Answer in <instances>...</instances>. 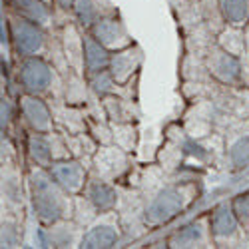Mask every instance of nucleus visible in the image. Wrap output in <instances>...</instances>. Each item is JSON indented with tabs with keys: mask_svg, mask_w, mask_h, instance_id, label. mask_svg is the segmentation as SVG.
<instances>
[{
	"mask_svg": "<svg viewBox=\"0 0 249 249\" xmlns=\"http://www.w3.org/2000/svg\"><path fill=\"white\" fill-rule=\"evenodd\" d=\"M54 6H56L58 12L70 14V10H72V6H74V0H54Z\"/></svg>",
	"mask_w": 249,
	"mask_h": 249,
	"instance_id": "nucleus-29",
	"label": "nucleus"
},
{
	"mask_svg": "<svg viewBox=\"0 0 249 249\" xmlns=\"http://www.w3.org/2000/svg\"><path fill=\"white\" fill-rule=\"evenodd\" d=\"M4 8L28 18L48 30L56 26V6L44 2V0H10V2H4Z\"/></svg>",
	"mask_w": 249,
	"mask_h": 249,
	"instance_id": "nucleus-15",
	"label": "nucleus"
},
{
	"mask_svg": "<svg viewBox=\"0 0 249 249\" xmlns=\"http://www.w3.org/2000/svg\"><path fill=\"white\" fill-rule=\"evenodd\" d=\"M2 196L6 197V201L22 205V181L16 172L10 170V165L2 168Z\"/></svg>",
	"mask_w": 249,
	"mask_h": 249,
	"instance_id": "nucleus-26",
	"label": "nucleus"
},
{
	"mask_svg": "<svg viewBox=\"0 0 249 249\" xmlns=\"http://www.w3.org/2000/svg\"><path fill=\"white\" fill-rule=\"evenodd\" d=\"M20 239H22V225L10 217H2V247H18Z\"/></svg>",
	"mask_w": 249,
	"mask_h": 249,
	"instance_id": "nucleus-28",
	"label": "nucleus"
},
{
	"mask_svg": "<svg viewBox=\"0 0 249 249\" xmlns=\"http://www.w3.org/2000/svg\"><path fill=\"white\" fill-rule=\"evenodd\" d=\"M122 239V227L118 215L114 212L100 213L90 225H86V231L82 233L80 245L82 249H110L116 247Z\"/></svg>",
	"mask_w": 249,
	"mask_h": 249,
	"instance_id": "nucleus-6",
	"label": "nucleus"
},
{
	"mask_svg": "<svg viewBox=\"0 0 249 249\" xmlns=\"http://www.w3.org/2000/svg\"><path fill=\"white\" fill-rule=\"evenodd\" d=\"M56 82V66L44 56L18 58L16 64V84L20 94L46 96L52 92Z\"/></svg>",
	"mask_w": 249,
	"mask_h": 249,
	"instance_id": "nucleus-4",
	"label": "nucleus"
},
{
	"mask_svg": "<svg viewBox=\"0 0 249 249\" xmlns=\"http://www.w3.org/2000/svg\"><path fill=\"white\" fill-rule=\"evenodd\" d=\"M88 78V86H90V92L98 98H104L108 94H122L124 86H120L118 82L112 78L110 70H104V72H98V74H92V76H86Z\"/></svg>",
	"mask_w": 249,
	"mask_h": 249,
	"instance_id": "nucleus-25",
	"label": "nucleus"
},
{
	"mask_svg": "<svg viewBox=\"0 0 249 249\" xmlns=\"http://www.w3.org/2000/svg\"><path fill=\"white\" fill-rule=\"evenodd\" d=\"M2 2H10V0H2Z\"/></svg>",
	"mask_w": 249,
	"mask_h": 249,
	"instance_id": "nucleus-32",
	"label": "nucleus"
},
{
	"mask_svg": "<svg viewBox=\"0 0 249 249\" xmlns=\"http://www.w3.org/2000/svg\"><path fill=\"white\" fill-rule=\"evenodd\" d=\"M44 2H48V4H54V0H44Z\"/></svg>",
	"mask_w": 249,
	"mask_h": 249,
	"instance_id": "nucleus-31",
	"label": "nucleus"
},
{
	"mask_svg": "<svg viewBox=\"0 0 249 249\" xmlns=\"http://www.w3.org/2000/svg\"><path fill=\"white\" fill-rule=\"evenodd\" d=\"M82 196L88 199V203L94 207V212L98 215L108 213V212H116L118 201H120L116 185L108 179L96 176V174L88 178V183H86L84 192H82Z\"/></svg>",
	"mask_w": 249,
	"mask_h": 249,
	"instance_id": "nucleus-14",
	"label": "nucleus"
},
{
	"mask_svg": "<svg viewBox=\"0 0 249 249\" xmlns=\"http://www.w3.org/2000/svg\"><path fill=\"white\" fill-rule=\"evenodd\" d=\"M203 66L221 86H241L243 84V60L231 52L223 50L215 40L207 46Z\"/></svg>",
	"mask_w": 249,
	"mask_h": 249,
	"instance_id": "nucleus-5",
	"label": "nucleus"
},
{
	"mask_svg": "<svg viewBox=\"0 0 249 249\" xmlns=\"http://www.w3.org/2000/svg\"><path fill=\"white\" fill-rule=\"evenodd\" d=\"M243 32H245V40H247V48H249V22L245 24V28H243Z\"/></svg>",
	"mask_w": 249,
	"mask_h": 249,
	"instance_id": "nucleus-30",
	"label": "nucleus"
},
{
	"mask_svg": "<svg viewBox=\"0 0 249 249\" xmlns=\"http://www.w3.org/2000/svg\"><path fill=\"white\" fill-rule=\"evenodd\" d=\"M110 60H112V50H108L104 44H100L90 32H84V66H86V76H92V74L108 70L110 68Z\"/></svg>",
	"mask_w": 249,
	"mask_h": 249,
	"instance_id": "nucleus-19",
	"label": "nucleus"
},
{
	"mask_svg": "<svg viewBox=\"0 0 249 249\" xmlns=\"http://www.w3.org/2000/svg\"><path fill=\"white\" fill-rule=\"evenodd\" d=\"M142 64H143V52L134 42L128 48L112 52V60H110V68L108 70H110L112 78L118 82L120 86H126L130 80H134L140 74Z\"/></svg>",
	"mask_w": 249,
	"mask_h": 249,
	"instance_id": "nucleus-12",
	"label": "nucleus"
},
{
	"mask_svg": "<svg viewBox=\"0 0 249 249\" xmlns=\"http://www.w3.org/2000/svg\"><path fill=\"white\" fill-rule=\"evenodd\" d=\"M116 12V6L110 0H74V6L70 10V16L74 22L88 32L100 18Z\"/></svg>",
	"mask_w": 249,
	"mask_h": 249,
	"instance_id": "nucleus-16",
	"label": "nucleus"
},
{
	"mask_svg": "<svg viewBox=\"0 0 249 249\" xmlns=\"http://www.w3.org/2000/svg\"><path fill=\"white\" fill-rule=\"evenodd\" d=\"M215 42H217L223 50L231 52V54H235V56H239V58H243V56L247 54V50H249V48H247V40H245L243 28L227 26V24L217 32Z\"/></svg>",
	"mask_w": 249,
	"mask_h": 249,
	"instance_id": "nucleus-23",
	"label": "nucleus"
},
{
	"mask_svg": "<svg viewBox=\"0 0 249 249\" xmlns=\"http://www.w3.org/2000/svg\"><path fill=\"white\" fill-rule=\"evenodd\" d=\"M18 114V102H12L8 96H2L0 100V130H2V138L8 136V130Z\"/></svg>",
	"mask_w": 249,
	"mask_h": 249,
	"instance_id": "nucleus-27",
	"label": "nucleus"
},
{
	"mask_svg": "<svg viewBox=\"0 0 249 249\" xmlns=\"http://www.w3.org/2000/svg\"><path fill=\"white\" fill-rule=\"evenodd\" d=\"M100 44H104L108 50L116 52V50H122V48H128L134 44V38L126 26V22L122 20V16L116 12L108 14L100 18L98 22L88 30Z\"/></svg>",
	"mask_w": 249,
	"mask_h": 249,
	"instance_id": "nucleus-9",
	"label": "nucleus"
},
{
	"mask_svg": "<svg viewBox=\"0 0 249 249\" xmlns=\"http://www.w3.org/2000/svg\"><path fill=\"white\" fill-rule=\"evenodd\" d=\"M92 165L96 176L108 181H116L128 170V152H124L116 143H104L94 154Z\"/></svg>",
	"mask_w": 249,
	"mask_h": 249,
	"instance_id": "nucleus-10",
	"label": "nucleus"
},
{
	"mask_svg": "<svg viewBox=\"0 0 249 249\" xmlns=\"http://www.w3.org/2000/svg\"><path fill=\"white\" fill-rule=\"evenodd\" d=\"M88 78L84 74H78L74 70H68L66 82H64V100L72 106H82L88 102Z\"/></svg>",
	"mask_w": 249,
	"mask_h": 249,
	"instance_id": "nucleus-22",
	"label": "nucleus"
},
{
	"mask_svg": "<svg viewBox=\"0 0 249 249\" xmlns=\"http://www.w3.org/2000/svg\"><path fill=\"white\" fill-rule=\"evenodd\" d=\"M225 160L233 174L249 168V132H239L225 148Z\"/></svg>",
	"mask_w": 249,
	"mask_h": 249,
	"instance_id": "nucleus-20",
	"label": "nucleus"
},
{
	"mask_svg": "<svg viewBox=\"0 0 249 249\" xmlns=\"http://www.w3.org/2000/svg\"><path fill=\"white\" fill-rule=\"evenodd\" d=\"M18 116L30 132H54V112L52 106L44 100V96L20 94L18 96Z\"/></svg>",
	"mask_w": 249,
	"mask_h": 249,
	"instance_id": "nucleus-7",
	"label": "nucleus"
},
{
	"mask_svg": "<svg viewBox=\"0 0 249 249\" xmlns=\"http://www.w3.org/2000/svg\"><path fill=\"white\" fill-rule=\"evenodd\" d=\"M194 183H165L150 196L142 210V217L146 227H161L183 213L192 203Z\"/></svg>",
	"mask_w": 249,
	"mask_h": 249,
	"instance_id": "nucleus-2",
	"label": "nucleus"
},
{
	"mask_svg": "<svg viewBox=\"0 0 249 249\" xmlns=\"http://www.w3.org/2000/svg\"><path fill=\"white\" fill-rule=\"evenodd\" d=\"M207 217H210V233L213 243H227L239 235L241 221L233 212L231 201L217 203Z\"/></svg>",
	"mask_w": 249,
	"mask_h": 249,
	"instance_id": "nucleus-11",
	"label": "nucleus"
},
{
	"mask_svg": "<svg viewBox=\"0 0 249 249\" xmlns=\"http://www.w3.org/2000/svg\"><path fill=\"white\" fill-rule=\"evenodd\" d=\"M48 172L54 178V181L70 196H80L82 192H84L88 178H90L84 161H82L80 158H74V156L56 160L48 168Z\"/></svg>",
	"mask_w": 249,
	"mask_h": 249,
	"instance_id": "nucleus-8",
	"label": "nucleus"
},
{
	"mask_svg": "<svg viewBox=\"0 0 249 249\" xmlns=\"http://www.w3.org/2000/svg\"><path fill=\"white\" fill-rule=\"evenodd\" d=\"M60 44L64 50L66 62L70 70L84 74L86 76V66H84V30H82L74 20H68L64 26H60Z\"/></svg>",
	"mask_w": 249,
	"mask_h": 249,
	"instance_id": "nucleus-13",
	"label": "nucleus"
},
{
	"mask_svg": "<svg viewBox=\"0 0 249 249\" xmlns=\"http://www.w3.org/2000/svg\"><path fill=\"white\" fill-rule=\"evenodd\" d=\"M26 190L34 217L42 225H54L70 219L74 213V196L66 194L50 176L48 168L30 165L26 174Z\"/></svg>",
	"mask_w": 249,
	"mask_h": 249,
	"instance_id": "nucleus-1",
	"label": "nucleus"
},
{
	"mask_svg": "<svg viewBox=\"0 0 249 249\" xmlns=\"http://www.w3.org/2000/svg\"><path fill=\"white\" fill-rule=\"evenodd\" d=\"M207 239H212L210 217H199V219H194L190 223L181 225L179 230H176L170 235L168 245L170 247H203Z\"/></svg>",
	"mask_w": 249,
	"mask_h": 249,
	"instance_id": "nucleus-17",
	"label": "nucleus"
},
{
	"mask_svg": "<svg viewBox=\"0 0 249 249\" xmlns=\"http://www.w3.org/2000/svg\"><path fill=\"white\" fill-rule=\"evenodd\" d=\"M102 100V112L106 116V120H110L112 124H120V122H136L138 112H134L136 108V100H130L122 94H108L100 98Z\"/></svg>",
	"mask_w": 249,
	"mask_h": 249,
	"instance_id": "nucleus-18",
	"label": "nucleus"
},
{
	"mask_svg": "<svg viewBox=\"0 0 249 249\" xmlns=\"http://www.w3.org/2000/svg\"><path fill=\"white\" fill-rule=\"evenodd\" d=\"M112 138L114 143L120 146L124 152H134L140 140V130L136 126V122H120V124H112Z\"/></svg>",
	"mask_w": 249,
	"mask_h": 249,
	"instance_id": "nucleus-24",
	"label": "nucleus"
},
{
	"mask_svg": "<svg viewBox=\"0 0 249 249\" xmlns=\"http://www.w3.org/2000/svg\"><path fill=\"white\" fill-rule=\"evenodd\" d=\"M217 6L227 26L245 28L249 22V0H217Z\"/></svg>",
	"mask_w": 249,
	"mask_h": 249,
	"instance_id": "nucleus-21",
	"label": "nucleus"
},
{
	"mask_svg": "<svg viewBox=\"0 0 249 249\" xmlns=\"http://www.w3.org/2000/svg\"><path fill=\"white\" fill-rule=\"evenodd\" d=\"M8 14L10 24V46L12 54L16 58H28V56H44V52L50 46L48 40V28L40 26L32 20L20 16L8 8H4Z\"/></svg>",
	"mask_w": 249,
	"mask_h": 249,
	"instance_id": "nucleus-3",
	"label": "nucleus"
}]
</instances>
